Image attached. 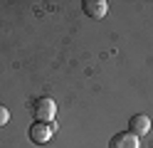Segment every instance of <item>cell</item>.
Returning <instances> with one entry per match:
<instances>
[{"label":"cell","instance_id":"cell-6","mask_svg":"<svg viewBox=\"0 0 153 148\" xmlns=\"http://www.w3.org/2000/svg\"><path fill=\"white\" fill-rule=\"evenodd\" d=\"M7 121H10V111H7V106L0 104V126H5Z\"/></svg>","mask_w":153,"mask_h":148},{"label":"cell","instance_id":"cell-1","mask_svg":"<svg viewBox=\"0 0 153 148\" xmlns=\"http://www.w3.org/2000/svg\"><path fill=\"white\" fill-rule=\"evenodd\" d=\"M32 114H35V121L52 123L54 116H57V104H54V99H50V96H40V99L32 104Z\"/></svg>","mask_w":153,"mask_h":148},{"label":"cell","instance_id":"cell-3","mask_svg":"<svg viewBox=\"0 0 153 148\" xmlns=\"http://www.w3.org/2000/svg\"><path fill=\"white\" fill-rule=\"evenodd\" d=\"M82 10L84 15L91 17V20H101L109 10V3L106 0H82Z\"/></svg>","mask_w":153,"mask_h":148},{"label":"cell","instance_id":"cell-2","mask_svg":"<svg viewBox=\"0 0 153 148\" xmlns=\"http://www.w3.org/2000/svg\"><path fill=\"white\" fill-rule=\"evenodd\" d=\"M57 131V123H42V121H35L30 126V141L37 143V146H42L47 143L52 138V133Z\"/></svg>","mask_w":153,"mask_h":148},{"label":"cell","instance_id":"cell-4","mask_svg":"<svg viewBox=\"0 0 153 148\" xmlns=\"http://www.w3.org/2000/svg\"><path fill=\"white\" fill-rule=\"evenodd\" d=\"M109 148H141V141L131 131H121L109 141Z\"/></svg>","mask_w":153,"mask_h":148},{"label":"cell","instance_id":"cell-5","mask_svg":"<svg viewBox=\"0 0 153 148\" xmlns=\"http://www.w3.org/2000/svg\"><path fill=\"white\" fill-rule=\"evenodd\" d=\"M128 131L133 133V136H146L148 131H151V118L146 116V114H136V116H131V121H128Z\"/></svg>","mask_w":153,"mask_h":148}]
</instances>
